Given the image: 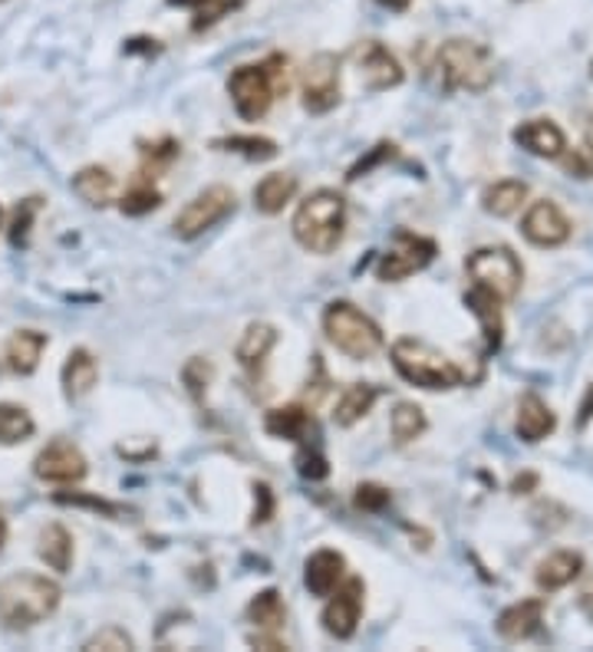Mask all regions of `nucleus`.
Here are the masks:
<instances>
[{"label":"nucleus","mask_w":593,"mask_h":652,"mask_svg":"<svg viewBox=\"0 0 593 652\" xmlns=\"http://www.w3.org/2000/svg\"><path fill=\"white\" fill-rule=\"evenodd\" d=\"M215 149L218 152H235V155H245L251 162H268L277 155V142L274 139H264V135H228V139H215Z\"/></svg>","instance_id":"obj_33"},{"label":"nucleus","mask_w":593,"mask_h":652,"mask_svg":"<svg viewBox=\"0 0 593 652\" xmlns=\"http://www.w3.org/2000/svg\"><path fill=\"white\" fill-rule=\"evenodd\" d=\"M586 145H593V119L586 122Z\"/></svg>","instance_id":"obj_49"},{"label":"nucleus","mask_w":593,"mask_h":652,"mask_svg":"<svg viewBox=\"0 0 593 652\" xmlns=\"http://www.w3.org/2000/svg\"><path fill=\"white\" fill-rule=\"evenodd\" d=\"M514 428H518V439H524L527 446H534V442H544L547 435L557 428V415L550 412V405H547L541 395L527 392V395L518 402Z\"/></svg>","instance_id":"obj_17"},{"label":"nucleus","mask_w":593,"mask_h":652,"mask_svg":"<svg viewBox=\"0 0 593 652\" xmlns=\"http://www.w3.org/2000/svg\"><path fill=\"white\" fill-rule=\"evenodd\" d=\"M0 222H4V211H0Z\"/></svg>","instance_id":"obj_50"},{"label":"nucleus","mask_w":593,"mask_h":652,"mask_svg":"<svg viewBox=\"0 0 593 652\" xmlns=\"http://www.w3.org/2000/svg\"><path fill=\"white\" fill-rule=\"evenodd\" d=\"M527 201V185L524 181H514V178H505V181H495L485 194H482V208L495 217H511L521 211V204Z\"/></svg>","instance_id":"obj_29"},{"label":"nucleus","mask_w":593,"mask_h":652,"mask_svg":"<svg viewBox=\"0 0 593 652\" xmlns=\"http://www.w3.org/2000/svg\"><path fill=\"white\" fill-rule=\"evenodd\" d=\"M343 573H346V560L340 550H330V547L310 554L304 564V583L313 596H330L343 583Z\"/></svg>","instance_id":"obj_16"},{"label":"nucleus","mask_w":593,"mask_h":652,"mask_svg":"<svg viewBox=\"0 0 593 652\" xmlns=\"http://www.w3.org/2000/svg\"><path fill=\"white\" fill-rule=\"evenodd\" d=\"M363 596H366V586H363L359 577H349L343 586H336L330 593V603L323 609V629L333 639H353L356 636V626H359V616H363Z\"/></svg>","instance_id":"obj_12"},{"label":"nucleus","mask_w":593,"mask_h":652,"mask_svg":"<svg viewBox=\"0 0 593 652\" xmlns=\"http://www.w3.org/2000/svg\"><path fill=\"white\" fill-rule=\"evenodd\" d=\"M389 428H392L395 446H410L426 431V412L413 402H400L389 415Z\"/></svg>","instance_id":"obj_31"},{"label":"nucleus","mask_w":593,"mask_h":652,"mask_svg":"<svg viewBox=\"0 0 593 652\" xmlns=\"http://www.w3.org/2000/svg\"><path fill=\"white\" fill-rule=\"evenodd\" d=\"M580 570H583V557H580V554H573V550H557V554H550L547 560L537 564L534 580H537L541 590L554 593V590H564L567 583H573V580L580 577Z\"/></svg>","instance_id":"obj_21"},{"label":"nucleus","mask_w":593,"mask_h":652,"mask_svg":"<svg viewBox=\"0 0 593 652\" xmlns=\"http://www.w3.org/2000/svg\"><path fill=\"white\" fill-rule=\"evenodd\" d=\"M185 382H188V389H191V395L194 399H202V386H209V379H212V366L205 363V359H191L188 366H185Z\"/></svg>","instance_id":"obj_44"},{"label":"nucleus","mask_w":593,"mask_h":652,"mask_svg":"<svg viewBox=\"0 0 593 652\" xmlns=\"http://www.w3.org/2000/svg\"><path fill=\"white\" fill-rule=\"evenodd\" d=\"M349 60L356 63V70H359V76H363V83H366L369 93H382V90L400 86L403 76H406V73H403V63L395 60L379 40H363V44H356L353 54H349Z\"/></svg>","instance_id":"obj_11"},{"label":"nucleus","mask_w":593,"mask_h":652,"mask_svg":"<svg viewBox=\"0 0 593 652\" xmlns=\"http://www.w3.org/2000/svg\"><path fill=\"white\" fill-rule=\"evenodd\" d=\"M248 619L261 629V632H281L287 623V606L281 600L277 590H261L251 603H248Z\"/></svg>","instance_id":"obj_30"},{"label":"nucleus","mask_w":593,"mask_h":652,"mask_svg":"<svg viewBox=\"0 0 593 652\" xmlns=\"http://www.w3.org/2000/svg\"><path fill=\"white\" fill-rule=\"evenodd\" d=\"M590 73H593V63H590Z\"/></svg>","instance_id":"obj_51"},{"label":"nucleus","mask_w":593,"mask_h":652,"mask_svg":"<svg viewBox=\"0 0 593 652\" xmlns=\"http://www.w3.org/2000/svg\"><path fill=\"white\" fill-rule=\"evenodd\" d=\"M521 235L524 241H531L534 248H560L570 241V222L564 217V211L554 201H534L521 222Z\"/></svg>","instance_id":"obj_14"},{"label":"nucleus","mask_w":593,"mask_h":652,"mask_svg":"<svg viewBox=\"0 0 593 652\" xmlns=\"http://www.w3.org/2000/svg\"><path fill=\"white\" fill-rule=\"evenodd\" d=\"M386 155H395V145H392V142H379V145L372 149V155H369L366 162H359L356 168H349V175H346V178H349V181H356L359 175H366V171H369V168H372L376 162H382Z\"/></svg>","instance_id":"obj_45"},{"label":"nucleus","mask_w":593,"mask_h":652,"mask_svg":"<svg viewBox=\"0 0 593 652\" xmlns=\"http://www.w3.org/2000/svg\"><path fill=\"white\" fill-rule=\"evenodd\" d=\"M34 435V418L24 405L0 402V446H17Z\"/></svg>","instance_id":"obj_32"},{"label":"nucleus","mask_w":593,"mask_h":652,"mask_svg":"<svg viewBox=\"0 0 593 652\" xmlns=\"http://www.w3.org/2000/svg\"><path fill=\"white\" fill-rule=\"evenodd\" d=\"M465 307L478 317V323H482V336H485V346H488V349H498V346H501V340H505L501 300H498V297H491V294H485V291H478V287H472V291L465 294Z\"/></svg>","instance_id":"obj_20"},{"label":"nucleus","mask_w":593,"mask_h":652,"mask_svg":"<svg viewBox=\"0 0 593 652\" xmlns=\"http://www.w3.org/2000/svg\"><path fill=\"white\" fill-rule=\"evenodd\" d=\"M436 261V241L423 238V235H410V232H400L392 241V248L379 258L376 264V277L386 281V284H400L419 271H426L429 264Z\"/></svg>","instance_id":"obj_9"},{"label":"nucleus","mask_w":593,"mask_h":652,"mask_svg":"<svg viewBox=\"0 0 593 652\" xmlns=\"http://www.w3.org/2000/svg\"><path fill=\"white\" fill-rule=\"evenodd\" d=\"M297 472H300L307 482H323V478L330 475V462H327V455H323L317 446L300 442V452H297Z\"/></svg>","instance_id":"obj_36"},{"label":"nucleus","mask_w":593,"mask_h":652,"mask_svg":"<svg viewBox=\"0 0 593 652\" xmlns=\"http://www.w3.org/2000/svg\"><path fill=\"white\" fill-rule=\"evenodd\" d=\"M560 162H564V171L570 178H593V145H580L573 152H564Z\"/></svg>","instance_id":"obj_42"},{"label":"nucleus","mask_w":593,"mask_h":652,"mask_svg":"<svg viewBox=\"0 0 593 652\" xmlns=\"http://www.w3.org/2000/svg\"><path fill=\"white\" fill-rule=\"evenodd\" d=\"M541 623H544V600H521V603H511L501 616H498V623H495V629H498V636L501 639H508V642H521V639H531L537 629H541Z\"/></svg>","instance_id":"obj_18"},{"label":"nucleus","mask_w":593,"mask_h":652,"mask_svg":"<svg viewBox=\"0 0 593 652\" xmlns=\"http://www.w3.org/2000/svg\"><path fill=\"white\" fill-rule=\"evenodd\" d=\"M99 379V363L93 359L90 349H73L63 363V392L67 399H83L86 392H93Z\"/></svg>","instance_id":"obj_23"},{"label":"nucleus","mask_w":593,"mask_h":652,"mask_svg":"<svg viewBox=\"0 0 593 652\" xmlns=\"http://www.w3.org/2000/svg\"><path fill=\"white\" fill-rule=\"evenodd\" d=\"M83 649H90V652H96V649H106V652H129V649H135V642H132V636H129L126 629L106 626V629L93 632V636L86 639Z\"/></svg>","instance_id":"obj_37"},{"label":"nucleus","mask_w":593,"mask_h":652,"mask_svg":"<svg viewBox=\"0 0 593 652\" xmlns=\"http://www.w3.org/2000/svg\"><path fill=\"white\" fill-rule=\"evenodd\" d=\"M60 596V583L44 573H11L0 580V626L31 629L57 613Z\"/></svg>","instance_id":"obj_1"},{"label":"nucleus","mask_w":593,"mask_h":652,"mask_svg":"<svg viewBox=\"0 0 593 652\" xmlns=\"http://www.w3.org/2000/svg\"><path fill=\"white\" fill-rule=\"evenodd\" d=\"M376 399H379V386H372V382H353V386H346V392L340 395V402L333 408V422L340 428H353L376 405Z\"/></svg>","instance_id":"obj_25"},{"label":"nucleus","mask_w":593,"mask_h":652,"mask_svg":"<svg viewBox=\"0 0 593 652\" xmlns=\"http://www.w3.org/2000/svg\"><path fill=\"white\" fill-rule=\"evenodd\" d=\"M54 501L57 505H73V508H90V511H99L103 518H119L122 514L119 505H112L106 498H96V495H83V491H60V495H54Z\"/></svg>","instance_id":"obj_39"},{"label":"nucleus","mask_w":593,"mask_h":652,"mask_svg":"<svg viewBox=\"0 0 593 652\" xmlns=\"http://www.w3.org/2000/svg\"><path fill=\"white\" fill-rule=\"evenodd\" d=\"M469 277L475 281L478 291L498 297L501 304L514 300L524 281V268L514 258L511 248H482L469 258Z\"/></svg>","instance_id":"obj_7"},{"label":"nucleus","mask_w":593,"mask_h":652,"mask_svg":"<svg viewBox=\"0 0 593 652\" xmlns=\"http://www.w3.org/2000/svg\"><path fill=\"white\" fill-rule=\"evenodd\" d=\"M228 93L245 122L268 116L271 103L287 93V57L274 54L264 63H245L228 76Z\"/></svg>","instance_id":"obj_3"},{"label":"nucleus","mask_w":593,"mask_h":652,"mask_svg":"<svg viewBox=\"0 0 593 652\" xmlns=\"http://www.w3.org/2000/svg\"><path fill=\"white\" fill-rule=\"evenodd\" d=\"M47 343H50V340H47V333H40V330H17V333L8 340V346H4V363H8V369L17 372V376L37 372Z\"/></svg>","instance_id":"obj_19"},{"label":"nucleus","mask_w":593,"mask_h":652,"mask_svg":"<svg viewBox=\"0 0 593 652\" xmlns=\"http://www.w3.org/2000/svg\"><path fill=\"white\" fill-rule=\"evenodd\" d=\"M73 191H76L86 204L106 208V204L116 198V178L109 175V168L90 165V168H83V171L73 175Z\"/></svg>","instance_id":"obj_28"},{"label":"nucleus","mask_w":593,"mask_h":652,"mask_svg":"<svg viewBox=\"0 0 593 652\" xmlns=\"http://www.w3.org/2000/svg\"><path fill=\"white\" fill-rule=\"evenodd\" d=\"M294 238L304 251L310 254H330L340 248L343 241V228H346V201L343 194L320 188L310 198L300 201L297 214H294Z\"/></svg>","instance_id":"obj_2"},{"label":"nucleus","mask_w":593,"mask_h":652,"mask_svg":"<svg viewBox=\"0 0 593 652\" xmlns=\"http://www.w3.org/2000/svg\"><path fill=\"white\" fill-rule=\"evenodd\" d=\"M327 340L349 359H369L382 349V330L349 300H333L323 310Z\"/></svg>","instance_id":"obj_6"},{"label":"nucleus","mask_w":593,"mask_h":652,"mask_svg":"<svg viewBox=\"0 0 593 652\" xmlns=\"http://www.w3.org/2000/svg\"><path fill=\"white\" fill-rule=\"evenodd\" d=\"M175 155H178V142H175V139H165V142H158V145H142V158H145L142 175L152 168V175H149V178H155V171H162Z\"/></svg>","instance_id":"obj_41"},{"label":"nucleus","mask_w":593,"mask_h":652,"mask_svg":"<svg viewBox=\"0 0 593 652\" xmlns=\"http://www.w3.org/2000/svg\"><path fill=\"white\" fill-rule=\"evenodd\" d=\"M389 356H392L395 372H400L410 386H419L429 392H439V389L446 392V389H455L465 382V372L449 356H442L439 349H432L423 340H413V336L395 340Z\"/></svg>","instance_id":"obj_5"},{"label":"nucleus","mask_w":593,"mask_h":652,"mask_svg":"<svg viewBox=\"0 0 593 652\" xmlns=\"http://www.w3.org/2000/svg\"><path fill=\"white\" fill-rule=\"evenodd\" d=\"M300 96L304 109L313 116L330 112L340 103V60L333 54H317L300 70Z\"/></svg>","instance_id":"obj_10"},{"label":"nucleus","mask_w":593,"mask_h":652,"mask_svg":"<svg viewBox=\"0 0 593 652\" xmlns=\"http://www.w3.org/2000/svg\"><path fill=\"white\" fill-rule=\"evenodd\" d=\"M531 485H537V475H521V478H514L511 491H514V495H524V488H531Z\"/></svg>","instance_id":"obj_47"},{"label":"nucleus","mask_w":593,"mask_h":652,"mask_svg":"<svg viewBox=\"0 0 593 652\" xmlns=\"http://www.w3.org/2000/svg\"><path fill=\"white\" fill-rule=\"evenodd\" d=\"M436 80L442 93H485L495 83V57L488 47L475 44V40H449L439 47L436 54Z\"/></svg>","instance_id":"obj_4"},{"label":"nucleus","mask_w":593,"mask_h":652,"mask_svg":"<svg viewBox=\"0 0 593 652\" xmlns=\"http://www.w3.org/2000/svg\"><path fill=\"white\" fill-rule=\"evenodd\" d=\"M389 501H392L389 488H382V485H376V482H363V485L356 488V495H353V505H356L359 511H366V514H382V511L389 508Z\"/></svg>","instance_id":"obj_38"},{"label":"nucleus","mask_w":593,"mask_h":652,"mask_svg":"<svg viewBox=\"0 0 593 652\" xmlns=\"http://www.w3.org/2000/svg\"><path fill=\"white\" fill-rule=\"evenodd\" d=\"M37 554L40 560L57 570V573H67L70 564H73V537L63 524H47L37 537Z\"/></svg>","instance_id":"obj_27"},{"label":"nucleus","mask_w":593,"mask_h":652,"mask_svg":"<svg viewBox=\"0 0 593 652\" xmlns=\"http://www.w3.org/2000/svg\"><path fill=\"white\" fill-rule=\"evenodd\" d=\"M4 541H8V524H4V518H0V547H4Z\"/></svg>","instance_id":"obj_48"},{"label":"nucleus","mask_w":593,"mask_h":652,"mask_svg":"<svg viewBox=\"0 0 593 652\" xmlns=\"http://www.w3.org/2000/svg\"><path fill=\"white\" fill-rule=\"evenodd\" d=\"M235 211V191L225 188V185H212L205 188L202 194H194L178 214H175V235L181 241H191L198 235H205L209 228H215L218 222H225V217Z\"/></svg>","instance_id":"obj_8"},{"label":"nucleus","mask_w":593,"mask_h":652,"mask_svg":"<svg viewBox=\"0 0 593 652\" xmlns=\"http://www.w3.org/2000/svg\"><path fill=\"white\" fill-rule=\"evenodd\" d=\"M277 346V330L271 323H251L238 343V363L248 372H258L264 366V359L271 356V349Z\"/></svg>","instance_id":"obj_24"},{"label":"nucleus","mask_w":593,"mask_h":652,"mask_svg":"<svg viewBox=\"0 0 593 652\" xmlns=\"http://www.w3.org/2000/svg\"><path fill=\"white\" fill-rule=\"evenodd\" d=\"M40 211V198H27L17 204L14 211V222H11V245L14 248H24L27 245V235H31V225H34V214Z\"/></svg>","instance_id":"obj_40"},{"label":"nucleus","mask_w":593,"mask_h":652,"mask_svg":"<svg viewBox=\"0 0 593 652\" xmlns=\"http://www.w3.org/2000/svg\"><path fill=\"white\" fill-rule=\"evenodd\" d=\"M376 4H382L386 11H395V14H403V11H410V4H413V0H376Z\"/></svg>","instance_id":"obj_46"},{"label":"nucleus","mask_w":593,"mask_h":652,"mask_svg":"<svg viewBox=\"0 0 593 652\" xmlns=\"http://www.w3.org/2000/svg\"><path fill=\"white\" fill-rule=\"evenodd\" d=\"M264 428L274 439H290V442H307V435L313 431V418L304 405H281L271 408L264 418Z\"/></svg>","instance_id":"obj_22"},{"label":"nucleus","mask_w":593,"mask_h":652,"mask_svg":"<svg viewBox=\"0 0 593 652\" xmlns=\"http://www.w3.org/2000/svg\"><path fill=\"white\" fill-rule=\"evenodd\" d=\"M294 194H297V178L287 175V171H274V175H264L258 181L254 204L264 214H281L287 208V201H294Z\"/></svg>","instance_id":"obj_26"},{"label":"nucleus","mask_w":593,"mask_h":652,"mask_svg":"<svg viewBox=\"0 0 593 652\" xmlns=\"http://www.w3.org/2000/svg\"><path fill=\"white\" fill-rule=\"evenodd\" d=\"M511 135H514V142H518L521 149H527V152L537 155V158H560V155L567 152L564 132H560V126L550 122V119H527V122H521Z\"/></svg>","instance_id":"obj_15"},{"label":"nucleus","mask_w":593,"mask_h":652,"mask_svg":"<svg viewBox=\"0 0 593 652\" xmlns=\"http://www.w3.org/2000/svg\"><path fill=\"white\" fill-rule=\"evenodd\" d=\"M274 518V491L264 485V482H258L254 485V514H251V527H261V524H268Z\"/></svg>","instance_id":"obj_43"},{"label":"nucleus","mask_w":593,"mask_h":652,"mask_svg":"<svg viewBox=\"0 0 593 652\" xmlns=\"http://www.w3.org/2000/svg\"><path fill=\"white\" fill-rule=\"evenodd\" d=\"M245 0H205L202 8H194V21H191V31L194 34H202L209 27H215L222 17H228L235 8H241Z\"/></svg>","instance_id":"obj_35"},{"label":"nucleus","mask_w":593,"mask_h":652,"mask_svg":"<svg viewBox=\"0 0 593 652\" xmlns=\"http://www.w3.org/2000/svg\"><path fill=\"white\" fill-rule=\"evenodd\" d=\"M34 472L40 482H50V485H76L86 478L90 465H86V455L73 442L57 439L34 459Z\"/></svg>","instance_id":"obj_13"},{"label":"nucleus","mask_w":593,"mask_h":652,"mask_svg":"<svg viewBox=\"0 0 593 652\" xmlns=\"http://www.w3.org/2000/svg\"><path fill=\"white\" fill-rule=\"evenodd\" d=\"M158 204H162V194H158V188L145 178V181H139L135 188H129V191L122 194L119 211L129 214V217H142V214L155 211Z\"/></svg>","instance_id":"obj_34"}]
</instances>
